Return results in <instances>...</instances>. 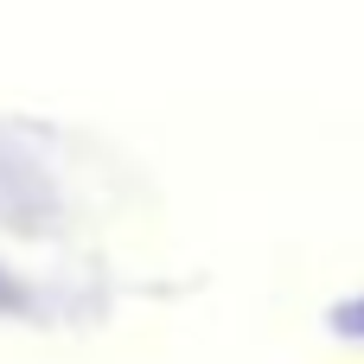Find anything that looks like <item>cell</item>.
<instances>
[{"instance_id": "1", "label": "cell", "mask_w": 364, "mask_h": 364, "mask_svg": "<svg viewBox=\"0 0 364 364\" xmlns=\"http://www.w3.org/2000/svg\"><path fill=\"white\" fill-rule=\"evenodd\" d=\"M333 326H339V333H358V339H364V301L339 307V314H333Z\"/></svg>"}, {"instance_id": "2", "label": "cell", "mask_w": 364, "mask_h": 364, "mask_svg": "<svg viewBox=\"0 0 364 364\" xmlns=\"http://www.w3.org/2000/svg\"><path fill=\"white\" fill-rule=\"evenodd\" d=\"M13 301H19V288H13V282L0 275V307H13Z\"/></svg>"}]
</instances>
